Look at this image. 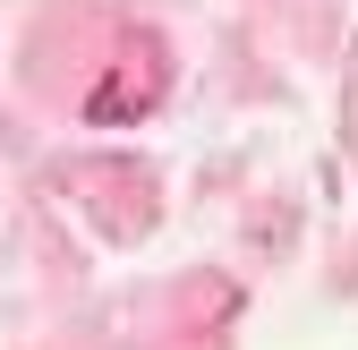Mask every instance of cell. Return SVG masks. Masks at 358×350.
I'll return each instance as SVG.
<instances>
[{
  "mask_svg": "<svg viewBox=\"0 0 358 350\" xmlns=\"http://www.w3.org/2000/svg\"><path fill=\"white\" fill-rule=\"evenodd\" d=\"M162 85H171V60H162V43H128V52L111 60V77L85 94V120L111 128V120H137L162 103Z\"/></svg>",
  "mask_w": 358,
  "mask_h": 350,
  "instance_id": "1",
  "label": "cell"
}]
</instances>
